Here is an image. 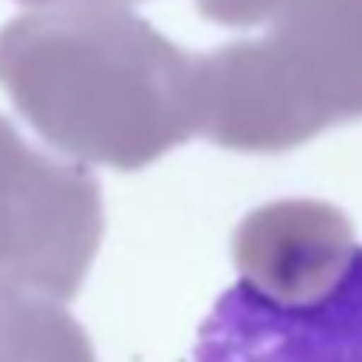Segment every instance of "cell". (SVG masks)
Here are the masks:
<instances>
[{"label": "cell", "instance_id": "6da1fadb", "mask_svg": "<svg viewBox=\"0 0 362 362\" xmlns=\"http://www.w3.org/2000/svg\"><path fill=\"white\" fill-rule=\"evenodd\" d=\"M0 89L78 163L142 170L199 132V57L121 4L11 18L0 29Z\"/></svg>", "mask_w": 362, "mask_h": 362}, {"label": "cell", "instance_id": "7a4b0ae2", "mask_svg": "<svg viewBox=\"0 0 362 362\" xmlns=\"http://www.w3.org/2000/svg\"><path fill=\"white\" fill-rule=\"evenodd\" d=\"M362 121V0H288L259 40L199 57V132L284 153Z\"/></svg>", "mask_w": 362, "mask_h": 362}, {"label": "cell", "instance_id": "3957f363", "mask_svg": "<svg viewBox=\"0 0 362 362\" xmlns=\"http://www.w3.org/2000/svg\"><path fill=\"white\" fill-rule=\"evenodd\" d=\"M103 242V189L0 117V277L71 302Z\"/></svg>", "mask_w": 362, "mask_h": 362}, {"label": "cell", "instance_id": "277c9868", "mask_svg": "<svg viewBox=\"0 0 362 362\" xmlns=\"http://www.w3.org/2000/svg\"><path fill=\"white\" fill-rule=\"evenodd\" d=\"M192 362H362V249L309 305L270 302L238 281L210 309Z\"/></svg>", "mask_w": 362, "mask_h": 362}, {"label": "cell", "instance_id": "5b68a950", "mask_svg": "<svg viewBox=\"0 0 362 362\" xmlns=\"http://www.w3.org/2000/svg\"><path fill=\"white\" fill-rule=\"evenodd\" d=\"M231 252L252 291L281 305H309L344 281L358 245L351 221L337 206L277 199L238 224Z\"/></svg>", "mask_w": 362, "mask_h": 362}, {"label": "cell", "instance_id": "8992f818", "mask_svg": "<svg viewBox=\"0 0 362 362\" xmlns=\"http://www.w3.org/2000/svg\"><path fill=\"white\" fill-rule=\"evenodd\" d=\"M0 362H96V351L57 298L0 277Z\"/></svg>", "mask_w": 362, "mask_h": 362}, {"label": "cell", "instance_id": "52a82bcc", "mask_svg": "<svg viewBox=\"0 0 362 362\" xmlns=\"http://www.w3.org/2000/svg\"><path fill=\"white\" fill-rule=\"evenodd\" d=\"M288 0H196V11L228 29H249L270 22Z\"/></svg>", "mask_w": 362, "mask_h": 362}, {"label": "cell", "instance_id": "ba28073f", "mask_svg": "<svg viewBox=\"0 0 362 362\" xmlns=\"http://www.w3.org/2000/svg\"><path fill=\"white\" fill-rule=\"evenodd\" d=\"M18 4H29L36 11H50V8H75V4H121V8H132L135 0H18Z\"/></svg>", "mask_w": 362, "mask_h": 362}]
</instances>
